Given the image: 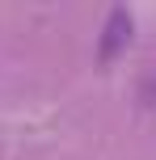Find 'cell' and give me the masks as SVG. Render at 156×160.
I'll return each instance as SVG.
<instances>
[{"mask_svg":"<svg viewBox=\"0 0 156 160\" xmlns=\"http://www.w3.org/2000/svg\"><path fill=\"white\" fill-rule=\"evenodd\" d=\"M127 42H131V13L127 8H114L106 21V30H101V47H97V63H110V59H118L127 51Z\"/></svg>","mask_w":156,"mask_h":160,"instance_id":"cell-1","label":"cell"}]
</instances>
